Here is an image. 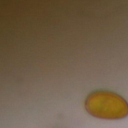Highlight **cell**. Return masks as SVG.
Returning <instances> with one entry per match:
<instances>
[{
    "mask_svg": "<svg viewBox=\"0 0 128 128\" xmlns=\"http://www.w3.org/2000/svg\"><path fill=\"white\" fill-rule=\"evenodd\" d=\"M86 110L91 116L102 119H120L128 115V104L119 94L108 90H96L85 101Z\"/></svg>",
    "mask_w": 128,
    "mask_h": 128,
    "instance_id": "obj_1",
    "label": "cell"
}]
</instances>
